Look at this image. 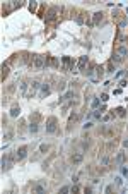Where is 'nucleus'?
I'll return each instance as SVG.
<instances>
[{
	"mask_svg": "<svg viewBox=\"0 0 128 194\" xmlns=\"http://www.w3.org/2000/svg\"><path fill=\"white\" fill-rule=\"evenodd\" d=\"M48 64V55H34V60H33V67L36 70H41Z\"/></svg>",
	"mask_w": 128,
	"mask_h": 194,
	"instance_id": "1",
	"label": "nucleus"
},
{
	"mask_svg": "<svg viewBox=\"0 0 128 194\" xmlns=\"http://www.w3.org/2000/svg\"><path fill=\"white\" fill-rule=\"evenodd\" d=\"M56 129H58V119L56 117H48L46 119V132L53 134V132H56Z\"/></svg>",
	"mask_w": 128,
	"mask_h": 194,
	"instance_id": "2",
	"label": "nucleus"
},
{
	"mask_svg": "<svg viewBox=\"0 0 128 194\" xmlns=\"http://www.w3.org/2000/svg\"><path fill=\"white\" fill-rule=\"evenodd\" d=\"M60 12H62L60 7H51V9L48 10V14H46V23H51V21H55L56 17H58Z\"/></svg>",
	"mask_w": 128,
	"mask_h": 194,
	"instance_id": "3",
	"label": "nucleus"
},
{
	"mask_svg": "<svg viewBox=\"0 0 128 194\" xmlns=\"http://www.w3.org/2000/svg\"><path fill=\"white\" fill-rule=\"evenodd\" d=\"M26 156H27V146H21V148H17V151H16V160L21 162V160H24Z\"/></svg>",
	"mask_w": 128,
	"mask_h": 194,
	"instance_id": "4",
	"label": "nucleus"
},
{
	"mask_svg": "<svg viewBox=\"0 0 128 194\" xmlns=\"http://www.w3.org/2000/svg\"><path fill=\"white\" fill-rule=\"evenodd\" d=\"M125 160H126V153L125 151H118L116 155H115V165H123L125 163Z\"/></svg>",
	"mask_w": 128,
	"mask_h": 194,
	"instance_id": "5",
	"label": "nucleus"
},
{
	"mask_svg": "<svg viewBox=\"0 0 128 194\" xmlns=\"http://www.w3.org/2000/svg\"><path fill=\"white\" fill-rule=\"evenodd\" d=\"M39 86H41V84H39L38 81H33V83H29V93H27L26 96H29V98H31V96H34V95H36V91H38V88H39Z\"/></svg>",
	"mask_w": 128,
	"mask_h": 194,
	"instance_id": "6",
	"label": "nucleus"
},
{
	"mask_svg": "<svg viewBox=\"0 0 128 194\" xmlns=\"http://www.w3.org/2000/svg\"><path fill=\"white\" fill-rule=\"evenodd\" d=\"M50 93H51V88H50V84L45 83V84H41V91H39V98H46Z\"/></svg>",
	"mask_w": 128,
	"mask_h": 194,
	"instance_id": "7",
	"label": "nucleus"
},
{
	"mask_svg": "<svg viewBox=\"0 0 128 194\" xmlns=\"http://www.w3.org/2000/svg\"><path fill=\"white\" fill-rule=\"evenodd\" d=\"M70 162H72L74 165H80V163L84 162V155H82V153H74L72 158H70Z\"/></svg>",
	"mask_w": 128,
	"mask_h": 194,
	"instance_id": "8",
	"label": "nucleus"
},
{
	"mask_svg": "<svg viewBox=\"0 0 128 194\" xmlns=\"http://www.w3.org/2000/svg\"><path fill=\"white\" fill-rule=\"evenodd\" d=\"M115 53H116L118 57H121V59H123V57H126V53H128V48L121 45V46H118V48H116V52H115Z\"/></svg>",
	"mask_w": 128,
	"mask_h": 194,
	"instance_id": "9",
	"label": "nucleus"
},
{
	"mask_svg": "<svg viewBox=\"0 0 128 194\" xmlns=\"http://www.w3.org/2000/svg\"><path fill=\"white\" fill-rule=\"evenodd\" d=\"M101 21H103V12H96L94 17H92V26H97Z\"/></svg>",
	"mask_w": 128,
	"mask_h": 194,
	"instance_id": "10",
	"label": "nucleus"
},
{
	"mask_svg": "<svg viewBox=\"0 0 128 194\" xmlns=\"http://www.w3.org/2000/svg\"><path fill=\"white\" fill-rule=\"evenodd\" d=\"M85 64H87V57H80L79 59V62H77V65H79V70H84L85 69Z\"/></svg>",
	"mask_w": 128,
	"mask_h": 194,
	"instance_id": "11",
	"label": "nucleus"
},
{
	"mask_svg": "<svg viewBox=\"0 0 128 194\" xmlns=\"http://www.w3.org/2000/svg\"><path fill=\"white\" fill-rule=\"evenodd\" d=\"M19 115H21V106L14 105L12 108H10V117H19Z\"/></svg>",
	"mask_w": 128,
	"mask_h": 194,
	"instance_id": "12",
	"label": "nucleus"
},
{
	"mask_svg": "<svg viewBox=\"0 0 128 194\" xmlns=\"http://www.w3.org/2000/svg\"><path fill=\"white\" fill-rule=\"evenodd\" d=\"M94 69H96L94 64H89V67H85V69H84V72L87 74V77H92V72H94Z\"/></svg>",
	"mask_w": 128,
	"mask_h": 194,
	"instance_id": "13",
	"label": "nucleus"
},
{
	"mask_svg": "<svg viewBox=\"0 0 128 194\" xmlns=\"http://www.w3.org/2000/svg\"><path fill=\"white\" fill-rule=\"evenodd\" d=\"M27 86H29V83H27V81H22V83H21V95H22V96L27 95Z\"/></svg>",
	"mask_w": 128,
	"mask_h": 194,
	"instance_id": "14",
	"label": "nucleus"
},
{
	"mask_svg": "<svg viewBox=\"0 0 128 194\" xmlns=\"http://www.w3.org/2000/svg\"><path fill=\"white\" fill-rule=\"evenodd\" d=\"M104 110H106L104 106H103V108H99V110L96 108L94 112H92V117H94V119H101V115H103V113H104Z\"/></svg>",
	"mask_w": 128,
	"mask_h": 194,
	"instance_id": "15",
	"label": "nucleus"
},
{
	"mask_svg": "<svg viewBox=\"0 0 128 194\" xmlns=\"http://www.w3.org/2000/svg\"><path fill=\"white\" fill-rule=\"evenodd\" d=\"M116 115H118V117H121V119H123V117H126V110L123 108V106H118V108H116Z\"/></svg>",
	"mask_w": 128,
	"mask_h": 194,
	"instance_id": "16",
	"label": "nucleus"
},
{
	"mask_svg": "<svg viewBox=\"0 0 128 194\" xmlns=\"http://www.w3.org/2000/svg\"><path fill=\"white\" fill-rule=\"evenodd\" d=\"M99 162H101V165H104V167H106V165H109V156H108V155H104V156L99 158Z\"/></svg>",
	"mask_w": 128,
	"mask_h": 194,
	"instance_id": "17",
	"label": "nucleus"
},
{
	"mask_svg": "<svg viewBox=\"0 0 128 194\" xmlns=\"http://www.w3.org/2000/svg\"><path fill=\"white\" fill-rule=\"evenodd\" d=\"M7 74H9V65H7V64H4V65H2V81L5 79Z\"/></svg>",
	"mask_w": 128,
	"mask_h": 194,
	"instance_id": "18",
	"label": "nucleus"
},
{
	"mask_svg": "<svg viewBox=\"0 0 128 194\" xmlns=\"http://www.w3.org/2000/svg\"><path fill=\"white\" fill-rule=\"evenodd\" d=\"M38 129H39V127H38V122H31L29 131H31V132H38Z\"/></svg>",
	"mask_w": 128,
	"mask_h": 194,
	"instance_id": "19",
	"label": "nucleus"
},
{
	"mask_svg": "<svg viewBox=\"0 0 128 194\" xmlns=\"http://www.w3.org/2000/svg\"><path fill=\"white\" fill-rule=\"evenodd\" d=\"M99 103H101V98H94V100H92V108H97V106H99Z\"/></svg>",
	"mask_w": 128,
	"mask_h": 194,
	"instance_id": "20",
	"label": "nucleus"
},
{
	"mask_svg": "<svg viewBox=\"0 0 128 194\" xmlns=\"http://www.w3.org/2000/svg\"><path fill=\"white\" fill-rule=\"evenodd\" d=\"M77 119H79V115H77V113H72V115H70V119H68V125H72V122H75Z\"/></svg>",
	"mask_w": 128,
	"mask_h": 194,
	"instance_id": "21",
	"label": "nucleus"
},
{
	"mask_svg": "<svg viewBox=\"0 0 128 194\" xmlns=\"http://www.w3.org/2000/svg\"><path fill=\"white\" fill-rule=\"evenodd\" d=\"M121 60H123V59H121V57H118L116 53L113 55V59H111V62H113V64H115V62H116V64H120V62H121Z\"/></svg>",
	"mask_w": 128,
	"mask_h": 194,
	"instance_id": "22",
	"label": "nucleus"
},
{
	"mask_svg": "<svg viewBox=\"0 0 128 194\" xmlns=\"http://www.w3.org/2000/svg\"><path fill=\"white\" fill-rule=\"evenodd\" d=\"M113 69H115V67H113V62H109V64H108V67H106V72H108V74H113V72H115Z\"/></svg>",
	"mask_w": 128,
	"mask_h": 194,
	"instance_id": "23",
	"label": "nucleus"
},
{
	"mask_svg": "<svg viewBox=\"0 0 128 194\" xmlns=\"http://www.w3.org/2000/svg\"><path fill=\"white\" fill-rule=\"evenodd\" d=\"M75 21H77V24H84V14H79L75 17Z\"/></svg>",
	"mask_w": 128,
	"mask_h": 194,
	"instance_id": "24",
	"label": "nucleus"
},
{
	"mask_svg": "<svg viewBox=\"0 0 128 194\" xmlns=\"http://www.w3.org/2000/svg\"><path fill=\"white\" fill-rule=\"evenodd\" d=\"M115 185H118V187H120V185H123V179L121 177H116L115 179Z\"/></svg>",
	"mask_w": 128,
	"mask_h": 194,
	"instance_id": "25",
	"label": "nucleus"
},
{
	"mask_svg": "<svg viewBox=\"0 0 128 194\" xmlns=\"http://www.w3.org/2000/svg\"><path fill=\"white\" fill-rule=\"evenodd\" d=\"M45 189H46V187H45V184H41V185H36V187H34V191H36V192H43Z\"/></svg>",
	"mask_w": 128,
	"mask_h": 194,
	"instance_id": "26",
	"label": "nucleus"
},
{
	"mask_svg": "<svg viewBox=\"0 0 128 194\" xmlns=\"http://www.w3.org/2000/svg\"><path fill=\"white\" fill-rule=\"evenodd\" d=\"M48 149H50V146H48V144H41V146H39V151H41V153H46Z\"/></svg>",
	"mask_w": 128,
	"mask_h": 194,
	"instance_id": "27",
	"label": "nucleus"
},
{
	"mask_svg": "<svg viewBox=\"0 0 128 194\" xmlns=\"http://www.w3.org/2000/svg\"><path fill=\"white\" fill-rule=\"evenodd\" d=\"M120 170H121V174H123V175L128 179V168H126V167H121V165H120Z\"/></svg>",
	"mask_w": 128,
	"mask_h": 194,
	"instance_id": "28",
	"label": "nucleus"
},
{
	"mask_svg": "<svg viewBox=\"0 0 128 194\" xmlns=\"http://www.w3.org/2000/svg\"><path fill=\"white\" fill-rule=\"evenodd\" d=\"M125 76V70H118V72L115 74V79H120V77H123Z\"/></svg>",
	"mask_w": 128,
	"mask_h": 194,
	"instance_id": "29",
	"label": "nucleus"
},
{
	"mask_svg": "<svg viewBox=\"0 0 128 194\" xmlns=\"http://www.w3.org/2000/svg\"><path fill=\"white\" fill-rule=\"evenodd\" d=\"M10 138H12V132H5L4 134V139L5 141H10Z\"/></svg>",
	"mask_w": 128,
	"mask_h": 194,
	"instance_id": "30",
	"label": "nucleus"
},
{
	"mask_svg": "<svg viewBox=\"0 0 128 194\" xmlns=\"http://www.w3.org/2000/svg\"><path fill=\"white\" fill-rule=\"evenodd\" d=\"M68 191H70V187H68V185H63V187L60 189V192H62V194H65V192H68Z\"/></svg>",
	"mask_w": 128,
	"mask_h": 194,
	"instance_id": "31",
	"label": "nucleus"
},
{
	"mask_svg": "<svg viewBox=\"0 0 128 194\" xmlns=\"http://www.w3.org/2000/svg\"><path fill=\"white\" fill-rule=\"evenodd\" d=\"M29 10H31V12H34V10H36V2L29 4Z\"/></svg>",
	"mask_w": 128,
	"mask_h": 194,
	"instance_id": "32",
	"label": "nucleus"
},
{
	"mask_svg": "<svg viewBox=\"0 0 128 194\" xmlns=\"http://www.w3.org/2000/svg\"><path fill=\"white\" fill-rule=\"evenodd\" d=\"M108 95H106V93H103V95H101V102H108Z\"/></svg>",
	"mask_w": 128,
	"mask_h": 194,
	"instance_id": "33",
	"label": "nucleus"
},
{
	"mask_svg": "<svg viewBox=\"0 0 128 194\" xmlns=\"http://www.w3.org/2000/svg\"><path fill=\"white\" fill-rule=\"evenodd\" d=\"M97 74L103 76V74H104V69H103V67H97Z\"/></svg>",
	"mask_w": 128,
	"mask_h": 194,
	"instance_id": "34",
	"label": "nucleus"
},
{
	"mask_svg": "<svg viewBox=\"0 0 128 194\" xmlns=\"http://www.w3.org/2000/svg\"><path fill=\"white\" fill-rule=\"evenodd\" d=\"M126 84H128V83L125 81V79H121V81H120V86H121V88H125V86H126Z\"/></svg>",
	"mask_w": 128,
	"mask_h": 194,
	"instance_id": "35",
	"label": "nucleus"
},
{
	"mask_svg": "<svg viewBox=\"0 0 128 194\" xmlns=\"http://www.w3.org/2000/svg\"><path fill=\"white\" fill-rule=\"evenodd\" d=\"M111 191H113V185H108V187H106V189H104V192H108V194H109Z\"/></svg>",
	"mask_w": 128,
	"mask_h": 194,
	"instance_id": "36",
	"label": "nucleus"
},
{
	"mask_svg": "<svg viewBox=\"0 0 128 194\" xmlns=\"http://www.w3.org/2000/svg\"><path fill=\"white\" fill-rule=\"evenodd\" d=\"M63 88H65V83H63V81H62V83H60V84H58V89H60V91H62V89H63Z\"/></svg>",
	"mask_w": 128,
	"mask_h": 194,
	"instance_id": "37",
	"label": "nucleus"
},
{
	"mask_svg": "<svg viewBox=\"0 0 128 194\" xmlns=\"http://www.w3.org/2000/svg\"><path fill=\"white\" fill-rule=\"evenodd\" d=\"M109 119H111V115H103V120H104V122H108Z\"/></svg>",
	"mask_w": 128,
	"mask_h": 194,
	"instance_id": "38",
	"label": "nucleus"
},
{
	"mask_svg": "<svg viewBox=\"0 0 128 194\" xmlns=\"http://www.w3.org/2000/svg\"><path fill=\"white\" fill-rule=\"evenodd\" d=\"M70 191H72V192H77V191H79V187H77V185H74V187H70Z\"/></svg>",
	"mask_w": 128,
	"mask_h": 194,
	"instance_id": "39",
	"label": "nucleus"
},
{
	"mask_svg": "<svg viewBox=\"0 0 128 194\" xmlns=\"http://www.w3.org/2000/svg\"><path fill=\"white\" fill-rule=\"evenodd\" d=\"M123 148H128V139H125V141H123Z\"/></svg>",
	"mask_w": 128,
	"mask_h": 194,
	"instance_id": "40",
	"label": "nucleus"
},
{
	"mask_svg": "<svg viewBox=\"0 0 128 194\" xmlns=\"http://www.w3.org/2000/svg\"><path fill=\"white\" fill-rule=\"evenodd\" d=\"M126 17H128V9H126Z\"/></svg>",
	"mask_w": 128,
	"mask_h": 194,
	"instance_id": "41",
	"label": "nucleus"
}]
</instances>
